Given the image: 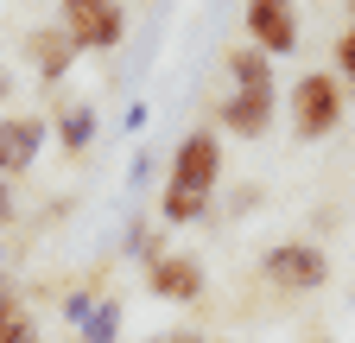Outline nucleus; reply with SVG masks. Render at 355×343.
Masks as SVG:
<instances>
[{
  "mask_svg": "<svg viewBox=\"0 0 355 343\" xmlns=\"http://www.w3.org/2000/svg\"><path fill=\"white\" fill-rule=\"evenodd\" d=\"M0 102H13V70L0 64Z\"/></svg>",
  "mask_w": 355,
  "mask_h": 343,
  "instance_id": "a211bd4d",
  "label": "nucleus"
},
{
  "mask_svg": "<svg viewBox=\"0 0 355 343\" xmlns=\"http://www.w3.org/2000/svg\"><path fill=\"white\" fill-rule=\"evenodd\" d=\"M273 115H279L273 90H235V96L216 102V127L222 134H241V140H260L266 127H273Z\"/></svg>",
  "mask_w": 355,
  "mask_h": 343,
  "instance_id": "6e6552de",
  "label": "nucleus"
},
{
  "mask_svg": "<svg viewBox=\"0 0 355 343\" xmlns=\"http://www.w3.org/2000/svg\"><path fill=\"white\" fill-rule=\"evenodd\" d=\"M248 45L260 58L298 51V7H286V0H248Z\"/></svg>",
  "mask_w": 355,
  "mask_h": 343,
  "instance_id": "423d86ee",
  "label": "nucleus"
},
{
  "mask_svg": "<svg viewBox=\"0 0 355 343\" xmlns=\"http://www.w3.org/2000/svg\"><path fill=\"white\" fill-rule=\"evenodd\" d=\"M216 178H222V140H216V127H191L184 140H178L171 153V178L178 191H191V197H216Z\"/></svg>",
  "mask_w": 355,
  "mask_h": 343,
  "instance_id": "20e7f679",
  "label": "nucleus"
},
{
  "mask_svg": "<svg viewBox=\"0 0 355 343\" xmlns=\"http://www.w3.org/2000/svg\"><path fill=\"white\" fill-rule=\"evenodd\" d=\"M83 343H114L121 337V306L114 299H89V312H83Z\"/></svg>",
  "mask_w": 355,
  "mask_h": 343,
  "instance_id": "f8f14e48",
  "label": "nucleus"
},
{
  "mask_svg": "<svg viewBox=\"0 0 355 343\" xmlns=\"http://www.w3.org/2000/svg\"><path fill=\"white\" fill-rule=\"evenodd\" d=\"M260 274H266V286H279V292H318L324 280H330V254L318 248V242H273L260 254Z\"/></svg>",
  "mask_w": 355,
  "mask_h": 343,
  "instance_id": "7ed1b4c3",
  "label": "nucleus"
},
{
  "mask_svg": "<svg viewBox=\"0 0 355 343\" xmlns=\"http://www.w3.org/2000/svg\"><path fill=\"white\" fill-rule=\"evenodd\" d=\"M343 127V83L330 70H304L292 83V134L298 140H324Z\"/></svg>",
  "mask_w": 355,
  "mask_h": 343,
  "instance_id": "f257e3e1",
  "label": "nucleus"
},
{
  "mask_svg": "<svg viewBox=\"0 0 355 343\" xmlns=\"http://www.w3.org/2000/svg\"><path fill=\"white\" fill-rule=\"evenodd\" d=\"M203 286H209V274H203L197 254H184V248H165L159 261H146V292L165 299V306H197Z\"/></svg>",
  "mask_w": 355,
  "mask_h": 343,
  "instance_id": "39448f33",
  "label": "nucleus"
},
{
  "mask_svg": "<svg viewBox=\"0 0 355 343\" xmlns=\"http://www.w3.org/2000/svg\"><path fill=\"white\" fill-rule=\"evenodd\" d=\"M96 134H102V121H96V102H83V96H76V102H64V108H58V147H64L70 159H83Z\"/></svg>",
  "mask_w": 355,
  "mask_h": 343,
  "instance_id": "9d476101",
  "label": "nucleus"
},
{
  "mask_svg": "<svg viewBox=\"0 0 355 343\" xmlns=\"http://www.w3.org/2000/svg\"><path fill=\"white\" fill-rule=\"evenodd\" d=\"M229 76H235V90H273V58H260L254 45H235L229 58Z\"/></svg>",
  "mask_w": 355,
  "mask_h": 343,
  "instance_id": "9b49d317",
  "label": "nucleus"
},
{
  "mask_svg": "<svg viewBox=\"0 0 355 343\" xmlns=\"http://www.w3.org/2000/svg\"><path fill=\"white\" fill-rule=\"evenodd\" d=\"M330 76H336V83L349 76V90H355V26H349V32L336 38V70H330Z\"/></svg>",
  "mask_w": 355,
  "mask_h": 343,
  "instance_id": "4468645a",
  "label": "nucleus"
},
{
  "mask_svg": "<svg viewBox=\"0 0 355 343\" xmlns=\"http://www.w3.org/2000/svg\"><path fill=\"white\" fill-rule=\"evenodd\" d=\"M44 115H0V178H19V172H32L38 165V153H44Z\"/></svg>",
  "mask_w": 355,
  "mask_h": 343,
  "instance_id": "0eeeda50",
  "label": "nucleus"
},
{
  "mask_svg": "<svg viewBox=\"0 0 355 343\" xmlns=\"http://www.w3.org/2000/svg\"><path fill=\"white\" fill-rule=\"evenodd\" d=\"M0 343H44V331H38V324H32V318H19V324H13V331H7V337H0Z\"/></svg>",
  "mask_w": 355,
  "mask_h": 343,
  "instance_id": "dca6fc26",
  "label": "nucleus"
},
{
  "mask_svg": "<svg viewBox=\"0 0 355 343\" xmlns=\"http://www.w3.org/2000/svg\"><path fill=\"white\" fill-rule=\"evenodd\" d=\"M7 223H13V185L0 178V229H7Z\"/></svg>",
  "mask_w": 355,
  "mask_h": 343,
  "instance_id": "f3484780",
  "label": "nucleus"
},
{
  "mask_svg": "<svg viewBox=\"0 0 355 343\" xmlns=\"http://www.w3.org/2000/svg\"><path fill=\"white\" fill-rule=\"evenodd\" d=\"M58 32L76 51H114L127 38V7H114V0H64L58 7Z\"/></svg>",
  "mask_w": 355,
  "mask_h": 343,
  "instance_id": "f03ea898",
  "label": "nucleus"
},
{
  "mask_svg": "<svg viewBox=\"0 0 355 343\" xmlns=\"http://www.w3.org/2000/svg\"><path fill=\"white\" fill-rule=\"evenodd\" d=\"M197 217H209V197H191V191H178V185H165V197H159V223H171V229H184V223H197Z\"/></svg>",
  "mask_w": 355,
  "mask_h": 343,
  "instance_id": "ddd939ff",
  "label": "nucleus"
},
{
  "mask_svg": "<svg viewBox=\"0 0 355 343\" xmlns=\"http://www.w3.org/2000/svg\"><path fill=\"white\" fill-rule=\"evenodd\" d=\"M26 64L38 70V83H64L70 64H76V45H70L58 26H32L26 32Z\"/></svg>",
  "mask_w": 355,
  "mask_h": 343,
  "instance_id": "1a4fd4ad",
  "label": "nucleus"
},
{
  "mask_svg": "<svg viewBox=\"0 0 355 343\" xmlns=\"http://www.w3.org/2000/svg\"><path fill=\"white\" fill-rule=\"evenodd\" d=\"M19 318H26V312H19V292H13L7 280H0V337H7V331H13Z\"/></svg>",
  "mask_w": 355,
  "mask_h": 343,
  "instance_id": "2eb2a0df",
  "label": "nucleus"
}]
</instances>
